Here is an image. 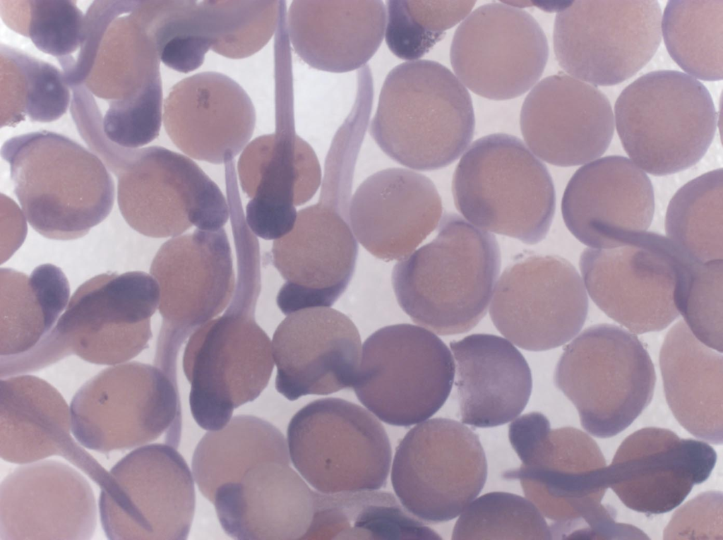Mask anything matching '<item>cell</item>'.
Here are the masks:
<instances>
[{
	"label": "cell",
	"instance_id": "obj_37",
	"mask_svg": "<svg viewBox=\"0 0 723 540\" xmlns=\"http://www.w3.org/2000/svg\"><path fill=\"white\" fill-rule=\"evenodd\" d=\"M69 296L66 277L52 264L39 265L30 275L1 268L0 356L33 348L55 325Z\"/></svg>",
	"mask_w": 723,
	"mask_h": 540
},
{
	"label": "cell",
	"instance_id": "obj_32",
	"mask_svg": "<svg viewBox=\"0 0 723 540\" xmlns=\"http://www.w3.org/2000/svg\"><path fill=\"white\" fill-rule=\"evenodd\" d=\"M382 1H293L287 31L296 54L311 67L330 73L367 63L385 36Z\"/></svg>",
	"mask_w": 723,
	"mask_h": 540
},
{
	"label": "cell",
	"instance_id": "obj_10",
	"mask_svg": "<svg viewBox=\"0 0 723 540\" xmlns=\"http://www.w3.org/2000/svg\"><path fill=\"white\" fill-rule=\"evenodd\" d=\"M454 377L447 345L427 329L402 323L382 328L365 340L352 387L379 419L409 426L441 409Z\"/></svg>",
	"mask_w": 723,
	"mask_h": 540
},
{
	"label": "cell",
	"instance_id": "obj_4",
	"mask_svg": "<svg viewBox=\"0 0 723 540\" xmlns=\"http://www.w3.org/2000/svg\"><path fill=\"white\" fill-rule=\"evenodd\" d=\"M15 194L30 225L44 237L87 234L110 213L114 184L102 161L68 138L47 131L2 145Z\"/></svg>",
	"mask_w": 723,
	"mask_h": 540
},
{
	"label": "cell",
	"instance_id": "obj_44",
	"mask_svg": "<svg viewBox=\"0 0 723 540\" xmlns=\"http://www.w3.org/2000/svg\"><path fill=\"white\" fill-rule=\"evenodd\" d=\"M1 18L41 52L67 57L84 39L85 15L76 1H1Z\"/></svg>",
	"mask_w": 723,
	"mask_h": 540
},
{
	"label": "cell",
	"instance_id": "obj_16",
	"mask_svg": "<svg viewBox=\"0 0 723 540\" xmlns=\"http://www.w3.org/2000/svg\"><path fill=\"white\" fill-rule=\"evenodd\" d=\"M109 473L99 499L100 521L109 539H187L195 511L194 483L175 447L141 446Z\"/></svg>",
	"mask_w": 723,
	"mask_h": 540
},
{
	"label": "cell",
	"instance_id": "obj_15",
	"mask_svg": "<svg viewBox=\"0 0 723 540\" xmlns=\"http://www.w3.org/2000/svg\"><path fill=\"white\" fill-rule=\"evenodd\" d=\"M487 461L478 436L463 423L434 418L398 445L391 481L400 503L427 522L459 516L482 490Z\"/></svg>",
	"mask_w": 723,
	"mask_h": 540
},
{
	"label": "cell",
	"instance_id": "obj_35",
	"mask_svg": "<svg viewBox=\"0 0 723 540\" xmlns=\"http://www.w3.org/2000/svg\"><path fill=\"white\" fill-rule=\"evenodd\" d=\"M287 124L279 118L275 133L246 145L237 169L241 187L249 198L296 209L318 189L321 170L312 148Z\"/></svg>",
	"mask_w": 723,
	"mask_h": 540
},
{
	"label": "cell",
	"instance_id": "obj_24",
	"mask_svg": "<svg viewBox=\"0 0 723 540\" xmlns=\"http://www.w3.org/2000/svg\"><path fill=\"white\" fill-rule=\"evenodd\" d=\"M96 526L92 487L66 463L24 464L1 483V540L90 539Z\"/></svg>",
	"mask_w": 723,
	"mask_h": 540
},
{
	"label": "cell",
	"instance_id": "obj_41",
	"mask_svg": "<svg viewBox=\"0 0 723 540\" xmlns=\"http://www.w3.org/2000/svg\"><path fill=\"white\" fill-rule=\"evenodd\" d=\"M722 169L696 177L671 199L666 212L668 239L698 262L722 260Z\"/></svg>",
	"mask_w": 723,
	"mask_h": 540
},
{
	"label": "cell",
	"instance_id": "obj_14",
	"mask_svg": "<svg viewBox=\"0 0 723 540\" xmlns=\"http://www.w3.org/2000/svg\"><path fill=\"white\" fill-rule=\"evenodd\" d=\"M661 23L655 0L572 1L555 18L556 58L575 78L592 85H617L655 55Z\"/></svg>",
	"mask_w": 723,
	"mask_h": 540
},
{
	"label": "cell",
	"instance_id": "obj_34",
	"mask_svg": "<svg viewBox=\"0 0 723 540\" xmlns=\"http://www.w3.org/2000/svg\"><path fill=\"white\" fill-rule=\"evenodd\" d=\"M667 404L698 438L723 442V356L698 340L683 320L666 335L659 355Z\"/></svg>",
	"mask_w": 723,
	"mask_h": 540
},
{
	"label": "cell",
	"instance_id": "obj_18",
	"mask_svg": "<svg viewBox=\"0 0 723 540\" xmlns=\"http://www.w3.org/2000/svg\"><path fill=\"white\" fill-rule=\"evenodd\" d=\"M157 282L163 318L155 363L176 373L177 353L188 336L229 305L235 277L225 230L172 237L156 253L150 269Z\"/></svg>",
	"mask_w": 723,
	"mask_h": 540
},
{
	"label": "cell",
	"instance_id": "obj_11",
	"mask_svg": "<svg viewBox=\"0 0 723 540\" xmlns=\"http://www.w3.org/2000/svg\"><path fill=\"white\" fill-rule=\"evenodd\" d=\"M287 443L294 467L322 493L377 490L386 484L388 436L370 412L354 403L335 397L310 402L292 418Z\"/></svg>",
	"mask_w": 723,
	"mask_h": 540
},
{
	"label": "cell",
	"instance_id": "obj_6",
	"mask_svg": "<svg viewBox=\"0 0 723 540\" xmlns=\"http://www.w3.org/2000/svg\"><path fill=\"white\" fill-rule=\"evenodd\" d=\"M460 213L474 226L527 244L543 240L556 207L545 165L517 137L496 133L475 140L454 172Z\"/></svg>",
	"mask_w": 723,
	"mask_h": 540
},
{
	"label": "cell",
	"instance_id": "obj_39",
	"mask_svg": "<svg viewBox=\"0 0 723 540\" xmlns=\"http://www.w3.org/2000/svg\"><path fill=\"white\" fill-rule=\"evenodd\" d=\"M666 48L689 76L705 81L723 78V0H674L661 23Z\"/></svg>",
	"mask_w": 723,
	"mask_h": 540
},
{
	"label": "cell",
	"instance_id": "obj_27",
	"mask_svg": "<svg viewBox=\"0 0 723 540\" xmlns=\"http://www.w3.org/2000/svg\"><path fill=\"white\" fill-rule=\"evenodd\" d=\"M655 211L653 187L631 160L607 156L579 168L561 201L570 232L592 248L623 245L629 233L645 232Z\"/></svg>",
	"mask_w": 723,
	"mask_h": 540
},
{
	"label": "cell",
	"instance_id": "obj_3",
	"mask_svg": "<svg viewBox=\"0 0 723 540\" xmlns=\"http://www.w3.org/2000/svg\"><path fill=\"white\" fill-rule=\"evenodd\" d=\"M474 126L472 99L463 84L442 64L419 59L388 73L369 133L395 162L431 171L463 153Z\"/></svg>",
	"mask_w": 723,
	"mask_h": 540
},
{
	"label": "cell",
	"instance_id": "obj_43",
	"mask_svg": "<svg viewBox=\"0 0 723 540\" xmlns=\"http://www.w3.org/2000/svg\"><path fill=\"white\" fill-rule=\"evenodd\" d=\"M550 527L529 499L491 492L472 500L460 515L452 539H552Z\"/></svg>",
	"mask_w": 723,
	"mask_h": 540
},
{
	"label": "cell",
	"instance_id": "obj_40",
	"mask_svg": "<svg viewBox=\"0 0 723 540\" xmlns=\"http://www.w3.org/2000/svg\"><path fill=\"white\" fill-rule=\"evenodd\" d=\"M70 92L54 66L1 44V126L31 121L51 122L68 107Z\"/></svg>",
	"mask_w": 723,
	"mask_h": 540
},
{
	"label": "cell",
	"instance_id": "obj_31",
	"mask_svg": "<svg viewBox=\"0 0 723 540\" xmlns=\"http://www.w3.org/2000/svg\"><path fill=\"white\" fill-rule=\"evenodd\" d=\"M312 491L289 464L265 461L220 486L213 503L225 532L242 540L305 539L314 511Z\"/></svg>",
	"mask_w": 723,
	"mask_h": 540
},
{
	"label": "cell",
	"instance_id": "obj_46",
	"mask_svg": "<svg viewBox=\"0 0 723 540\" xmlns=\"http://www.w3.org/2000/svg\"><path fill=\"white\" fill-rule=\"evenodd\" d=\"M664 539H722V493H701L676 510L664 529Z\"/></svg>",
	"mask_w": 723,
	"mask_h": 540
},
{
	"label": "cell",
	"instance_id": "obj_9",
	"mask_svg": "<svg viewBox=\"0 0 723 540\" xmlns=\"http://www.w3.org/2000/svg\"><path fill=\"white\" fill-rule=\"evenodd\" d=\"M71 433L99 452L128 450L158 438L177 448L181 407L177 381L157 366L127 361L83 385L71 405Z\"/></svg>",
	"mask_w": 723,
	"mask_h": 540
},
{
	"label": "cell",
	"instance_id": "obj_5",
	"mask_svg": "<svg viewBox=\"0 0 723 540\" xmlns=\"http://www.w3.org/2000/svg\"><path fill=\"white\" fill-rule=\"evenodd\" d=\"M157 282L141 271L107 272L83 283L52 329L30 350L14 356L18 374L76 354L114 366L136 357L152 337L150 318L159 307Z\"/></svg>",
	"mask_w": 723,
	"mask_h": 540
},
{
	"label": "cell",
	"instance_id": "obj_2",
	"mask_svg": "<svg viewBox=\"0 0 723 540\" xmlns=\"http://www.w3.org/2000/svg\"><path fill=\"white\" fill-rule=\"evenodd\" d=\"M436 237L400 260L392 284L413 322L439 335L472 329L485 316L501 268L498 242L456 214L441 219Z\"/></svg>",
	"mask_w": 723,
	"mask_h": 540
},
{
	"label": "cell",
	"instance_id": "obj_26",
	"mask_svg": "<svg viewBox=\"0 0 723 540\" xmlns=\"http://www.w3.org/2000/svg\"><path fill=\"white\" fill-rule=\"evenodd\" d=\"M272 343L275 388L293 401L352 387L361 359L354 323L330 307L294 311L276 328Z\"/></svg>",
	"mask_w": 723,
	"mask_h": 540
},
{
	"label": "cell",
	"instance_id": "obj_45",
	"mask_svg": "<svg viewBox=\"0 0 723 540\" xmlns=\"http://www.w3.org/2000/svg\"><path fill=\"white\" fill-rule=\"evenodd\" d=\"M723 261L688 260L679 270L674 303L702 343L720 353L722 337Z\"/></svg>",
	"mask_w": 723,
	"mask_h": 540
},
{
	"label": "cell",
	"instance_id": "obj_8",
	"mask_svg": "<svg viewBox=\"0 0 723 540\" xmlns=\"http://www.w3.org/2000/svg\"><path fill=\"white\" fill-rule=\"evenodd\" d=\"M656 375L633 334L611 324L583 330L565 348L556 386L577 409L583 428L610 438L628 427L650 403Z\"/></svg>",
	"mask_w": 723,
	"mask_h": 540
},
{
	"label": "cell",
	"instance_id": "obj_28",
	"mask_svg": "<svg viewBox=\"0 0 723 540\" xmlns=\"http://www.w3.org/2000/svg\"><path fill=\"white\" fill-rule=\"evenodd\" d=\"M443 212L430 179L403 168L367 177L354 193L349 222L356 239L375 257L402 260L439 224Z\"/></svg>",
	"mask_w": 723,
	"mask_h": 540
},
{
	"label": "cell",
	"instance_id": "obj_25",
	"mask_svg": "<svg viewBox=\"0 0 723 540\" xmlns=\"http://www.w3.org/2000/svg\"><path fill=\"white\" fill-rule=\"evenodd\" d=\"M716 460L705 442L645 428L621 444L606 468L607 484L630 509L647 515L665 513L707 480Z\"/></svg>",
	"mask_w": 723,
	"mask_h": 540
},
{
	"label": "cell",
	"instance_id": "obj_38",
	"mask_svg": "<svg viewBox=\"0 0 723 540\" xmlns=\"http://www.w3.org/2000/svg\"><path fill=\"white\" fill-rule=\"evenodd\" d=\"M283 434L270 423L238 415L222 428L209 431L198 443L191 462L199 491L213 503L221 486L239 481L256 464L276 461L289 464Z\"/></svg>",
	"mask_w": 723,
	"mask_h": 540
},
{
	"label": "cell",
	"instance_id": "obj_42",
	"mask_svg": "<svg viewBox=\"0 0 723 540\" xmlns=\"http://www.w3.org/2000/svg\"><path fill=\"white\" fill-rule=\"evenodd\" d=\"M474 1H387L385 40L406 61L419 60L444 32L465 19Z\"/></svg>",
	"mask_w": 723,
	"mask_h": 540
},
{
	"label": "cell",
	"instance_id": "obj_23",
	"mask_svg": "<svg viewBox=\"0 0 723 540\" xmlns=\"http://www.w3.org/2000/svg\"><path fill=\"white\" fill-rule=\"evenodd\" d=\"M524 140L542 160L560 167L587 163L602 156L614 132L606 95L594 85L559 73L536 84L520 112Z\"/></svg>",
	"mask_w": 723,
	"mask_h": 540
},
{
	"label": "cell",
	"instance_id": "obj_21",
	"mask_svg": "<svg viewBox=\"0 0 723 540\" xmlns=\"http://www.w3.org/2000/svg\"><path fill=\"white\" fill-rule=\"evenodd\" d=\"M549 56L545 34L524 10L501 3L481 6L459 25L450 47L455 76L482 97L522 95L542 76Z\"/></svg>",
	"mask_w": 723,
	"mask_h": 540
},
{
	"label": "cell",
	"instance_id": "obj_13",
	"mask_svg": "<svg viewBox=\"0 0 723 540\" xmlns=\"http://www.w3.org/2000/svg\"><path fill=\"white\" fill-rule=\"evenodd\" d=\"M114 174L119 210L143 235L175 237L192 226L216 231L229 218L217 185L181 154L160 146L126 149Z\"/></svg>",
	"mask_w": 723,
	"mask_h": 540
},
{
	"label": "cell",
	"instance_id": "obj_1",
	"mask_svg": "<svg viewBox=\"0 0 723 540\" xmlns=\"http://www.w3.org/2000/svg\"><path fill=\"white\" fill-rule=\"evenodd\" d=\"M522 464L506 472L527 498L554 522L553 539H623L628 530L615 510L601 503L608 488L606 462L597 443L573 427L551 429L542 413L510 442Z\"/></svg>",
	"mask_w": 723,
	"mask_h": 540
},
{
	"label": "cell",
	"instance_id": "obj_19",
	"mask_svg": "<svg viewBox=\"0 0 723 540\" xmlns=\"http://www.w3.org/2000/svg\"><path fill=\"white\" fill-rule=\"evenodd\" d=\"M588 299L575 267L556 256L532 255L508 266L489 304L501 334L520 348L545 351L573 339L587 318Z\"/></svg>",
	"mask_w": 723,
	"mask_h": 540
},
{
	"label": "cell",
	"instance_id": "obj_22",
	"mask_svg": "<svg viewBox=\"0 0 723 540\" xmlns=\"http://www.w3.org/2000/svg\"><path fill=\"white\" fill-rule=\"evenodd\" d=\"M273 265L286 282L277 296L289 315L311 307H330L353 275L357 240L349 224L333 207L317 203L300 210L292 229L275 240Z\"/></svg>",
	"mask_w": 723,
	"mask_h": 540
},
{
	"label": "cell",
	"instance_id": "obj_17",
	"mask_svg": "<svg viewBox=\"0 0 723 540\" xmlns=\"http://www.w3.org/2000/svg\"><path fill=\"white\" fill-rule=\"evenodd\" d=\"M688 258L668 238L645 231L629 234L622 246L585 249L579 265L595 304L642 334L662 330L679 316L674 291Z\"/></svg>",
	"mask_w": 723,
	"mask_h": 540
},
{
	"label": "cell",
	"instance_id": "obj_12",
	"mask_svg": "<svg viewBox=\"0 0 723 540\" xmlns=\"http://www.w3.org/2000/svg\"><path fill=\"white\" fill-rule=\"evenodd\" d=\"M229 306L191 335L183 356L191 414L208 431L224 428L234 409L256 399L274 366L272 343L255 321L254 308Z\"/></svg>",
	"mask_w": 723,
	"mask_h": 540
},
{
	"label": "cell",
	"instance_id": "obj_30",
	"mask_svg": "<svg viewBox=\"0 0 723 540\" xmlns=\"http://www.w3.org/2000/svg\"><path fill=\"white\" fill-rule=\"evenodd\" d=\"M71 432L70 409L52 385L31 375L1 379V458L24 464L60 456L102 488L109 472L74 440Z\"/></svg>",
	"mask_w": 723,
	"mask_h": 540
},
{
	"label": "cell",
	"instance_id": "obj_29",
	"mask_svg": "<svg viewBox=\"0 0 723 540\" xmlns=\"http://www.w3.org/2000/svg\"><path fill=\"white\" fill-rule=\"evenodd\" d=\"M164 126L174 144L198 160L225 164L251 138L256 111L229 77L202 72L175 84L164 102Z\"/></svg>",
	"mask_w": 723,
	"mask_h": 540
},
{
	"label": "cell",
	"instance_id": "obj_36",
	"mask_svg": "<svg viewBox=\"0 0 723 540\" xmlns=\"http://www.w3.org/2000/svg\"><path fill=\"white\" fill-rule=\"evenodd\" d=\"M314 511L305 539H441L390 493L314 492Z\"/></svg>",
	"mask_w": 723,
	"mask_h": 540
},
{
	"label": "cell",
	"instance_id": "obj_7",
	"mask_svg": "<svg viewBox=\"0 0 723 540\" xmlns=\"http://www.w3.org/2000/svg\"><path fill=\"white\" fill-rule=\"evenodd\" d=\"M614 116L631 160L655 176L674 174L700 161L717 123L706 87L674 70L652 71L631 83L617 98Z\"/></svg>",
	"mask_w": 723,
	"mask_h": 540
},
{
	"label": "cell",
	"instance_id": "obj_20",
	"mask_svg": "<svg viewBox=\"0 0 723 540\" xmlns=\"http://www.w3.org/2000/svg\"><path fill=\"white\" fill-rule=\"evenodd\" d=\"M68 86L84 85L108 102L161 92L160 62L146 1H95L85 16L77 59H58Z\"/></svg>",
	"mask_w": 723,
	"mask_h": 540
},
{
	"label": "cell",
	"instance_id": "obj_47",
	"mask_svg": "<svg viewBox=\"0 0 723 540\" xmlns=\"http://www.w3.org/2000/svg\"><path fill=\"white\" fill-rule=\"evenodd\" d=\"M296 209L251 198L246 208V222L256 235L265 240H276L288 234L297 220Z\"/></svg>",
	"mask_w": 723,
	"mask_h": 540
},
{
	"label": "cell",
	"instance_id": "obj_33",
	"mask_svg": "<svg viewBox=\"0 0 723 540\" xmlns=\"http://www.w3.org/2000/svg\"><path fill=\"white\" fill-rule=\"evenodd\" d=\"M461 421L474 427L498 426L517 418L532 388L525 359L507 339L474 334L450 344Z\"/></svg>",
	"mask_w": 723,
	"mask_h": 540
}]
</instances>
